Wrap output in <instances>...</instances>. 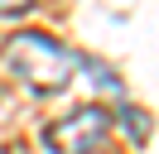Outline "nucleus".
Segmentation results:
<instances>
[{
	"label": "nucleus",
	"mask_w": 159,
	"mask_h": 154,
	"mask_svg": "<svg viewBox=\"0 0 159 154\" xmlns=\"http://www.w3.org/2000/svg\"><path fill=\"white\" fill-rule=\"evenodd\" d=\"M29 5H39V0H0V15H24Z\"/></svg>",
	"instance_id": "nucleus-4"
},
{
	"label": "nucleus",
	"mask_w": 159,
	"mask_h": 154,
	"mask_svg": "<svg viewBox=\"0 0 159 154\" xmlns=\"http://www.w3.org/2000/svg\"><path fill=\"white\" fill-rule=\"evenodd\" d=\"M0 63H5V72L20 77L29 92L53 96V92H63L77 77L82 58L72 48H63L58 38H48V34H15L10 43L0 48Z\"/></svg>",
	"instance_id": "nucleus-1"
},
{
	"label": "nucleus",
	"mask_w": 159,
	"mask_h": 154,
	"mask_svg": "<svg viewBox=\"0 0 159 154\" xmlns=\"http://www.w3.org/2000/svg\"><path fill=\"white\" fill-rule=\"evenodd\" d=\"M106 135H111V116L101 111V106H82V111L53 120L48 130H43V144H48L53 154H97L101 144H106Z\"/></svg>",
	"instance_id": "nucleus-2"
},
{
	"label": "nucleus",
	"mask_w": 159,
	"mask_h": 154,
	"mask_svg": "<svg viewBox=\"0 0 159 154\" xmlns=\"http://www.w3.org/2000/svg\"><path fill=\"white\" fill-rule=\"evenodd\" d=\"M120 125L130 130V140H145V135H149V120H145V111H135V106H125V111H120Z\"/></svg>",
	"instance_id": "nucleus-3"
}]
</instances>
